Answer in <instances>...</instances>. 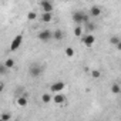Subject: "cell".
<instances>
[{
  "label": "cell",
  "mask_w": 121,
  "mask_h": 121,
  "mask_svg": "<svg viewBox=\"0 0 121 121\" xmlns=\"http://www.w3.org/2000/svg\"><path fill=\"white\" fill-rule=\"evenodd\" d=\"M73 22L76 24H83V23H87L88 22V16L84 13V12H74L73 16H71Z\"/></svg>",
  "instance_id": "obj_1"
},
{
  "label": "cell",
  "mask_w": 121,
  "mask_h": 121,
  "mask_svg": "<svg viewBox=\"0 0 121 121\" xmlns=\"http://www.w3.org/2000/svg\"><path fill=\"white\" fill-rule=\"evenodd\" d=\"M29 73H30V76H31L33 78H37V77L41 76L43 67H41L39 63H33V64H30V67H29Z\"/></svg>",
  "instance_id": "obj_2"
},
{
  "label": "cell",
  "mask_w": 121,
  "mask_h": 121,
  "mask_svg": "<svg viewBox=\"0 0 121 121\" xmlns=\"http://www.w3.org/2000/svg\"><path fill=\"white\" fill-rule=\"evenodd\" d=\"M37 39L40 40V41H43V43H48L51 39H53V31L51 30H41L39 34H37Z\"/></svg>",
  "instance_id": "obj_3"
},
{
  "label": "cell",
  "mask_w": 121,
  "mask_h": 121,
  "mask_svg": "<svg viewBox=\"0 0 121 121\" xmlns=\"http://www.w3.org/2000/svg\"><path fill=\"white\" fill-rule=\"evenodd\" d=\"M22 43H23V34H17V36L13 39L12 44H10V51H16V50H19V47L22 46Z\"/></svg>",
  "instance_id": "obj_4"
},
{
  "label": "cell",
  "mask_w": 121,
  "mask_h": 121,
  "mask_svg": "<svg viewBox=\"0 0 121 121\" xmlns=\"http://www.w3.org/2000/svg\"><path fill=\"white\" fill-rule=\"evenodd\" d=\"M66 88V83L64 81H56V83H53L51 86H50V91L51 93H60V91H63Z\"/></svg>",
  "instance_id": "obj_5"
},
{
  "label": "cell",
  "mask_w": 121,
  "mask_h": 121,
  "mask_svg": "<svg viewBox=\"0 0 121 121\" xmlns=\"http://www.w3.org/2000/svg\"><path fill=\"white\" fill-rule=\"evenodd\" d=\"M81 41H83V44H84V46L91 47V46L94 44V41H95V37H94L91 33H87L86 36H81Z\"/></svg>",
  "instance_id": "obj_6"
},
{
  "label": "cell",
  "mask_w": 121,
  "mask_h": 121,
  "mask_svg": "<svg viewBox=\"0 0 121 121\" xmlns=\"http://www.w3.org/2000/svg\"><path fill=\"white\" fill-rule=\"evenodd\" d=\"M101 13H103V10L100 6H91L90 7V16L91 17H98V16H101Z\"/></svg>",
  "instance_id": "obj_7"
},
{
  "label": "cell",
  "mask_w": 121,
  "mask_h": 121,
  "mask_svg": "<svg viewBox=\"0 0 121 121\" xmlns=\"http://www.w3.org/2000/svg\"><path fill=\"white\" fill-rule=\"evenodd\" d=\"M53 101H54L56 104H63V103L66 101V95L60 94V93H56V95L53 97Z\"/></svg>",
  "instance_id": "obj_8"
},
{
  "label": "cell",
  "mask_w": 121,
  "mask_h": 121,
  "mask_svg": "<svg viewBox=\"0 0 121 121\" xmlns=\"http://www.w3.org/2000/svg\"><path fill=\"white\" fill-rule=\"evenodd\" d=\"M41 9H43V12H53V4L48 2V0H43L41 2Z\"/></svg>",
  "instance_id": "obj_9"
},
{
  "label": "cell",
  "mask_w": 121,
  "mask_h": 121,
  "mask_svg": "<svg viewBox=\"0 0 121 121\" xmlns=\"http://www.w3.org/2000/svg\"><path fill=\"white\" fill-rule=\"evenodd\" d=\"M63 37H64V34H63V30L57 29V30H54V31H53V39H54V40L60 41V40H63Z\"/></svg>",
  "instance_id": "obj_10"
},
{
  "label": "cell",
  "mask_w": 121,
  "mask_h": 121,
  "mask_svg": "<svg viewBox=\"0 0 121 121\" xmlns=\"http://www.w3.org/2000/svg\"><path fill=\"white\" fill-rule=\"evenodd\" d=\"M51 19H53L51 12H43V14H41V22L48 23V22H51Z\"/></svg>",
  "instance_id": "obj_11"
},
{
  "label": "cell",
  "mask_w": 121,
  "mask_h": 121,
  "mask_svg": "<svg viewBox=\"0 0 121 121\" xmlns=\"http://www.w3.org/2000/svg\"><path fill=\"white\" fill-rule=\"evenodd\" d=\"M17 105H19V107H26V105H27V98H26V95H19V97H17Z\"/></svg>",
  "instance_id": "obj_12"
},
{
  "label": "cell",
  "mask_w": 121,
  "mask_h": 121,
  "mask_svg": "<svg viewBox=\"0 0 121 121\" xmlns=\"http://www.w3.org/2000/svg\"><path fill=\"white\" fill-rule=\"evenodd\" d=\"M74 36H77V37L83 36V27H81V24H76V27H74Z\"/></svg>",
  "instance_id": "obj_13"
},
{
  "label": "cell",
  "mask_w": 121,
  "mask_h": 121,
  "mask_svg": "<svg viewBox=\"0 0 121 121\" xmlns=\"http://www.w3.org/2000/svg\"><path fill=\"white\" fill-rule=\"evenodd\" d=\"M86 30H87V33H93V31L95 30V24L87 22V23H86Z\"/></svg>",
  "instance_id": "obj_14"
},
{
  "label": "cell",
  "mask_w": 121,
  "mask_h": 121,
  "mask_svg": "<svg viewBox=\"0 0 121 121\" xmlns=\"http://www.w3.org/2000/svg\"><path fill=\"white\" fill-rule=\"evenodd\" d=\"M111 93H112V94H120V93H121V87H120L118 84H112V87H111Z\"/></svg>",
  "instance_id": "obj_15"
},
{
  "label": "cell",
  "mask_w": 121,
  "mask_h": 121,
  "mask_svg": "<svg viewBox=\"0 0 121 121\" xmlns=\"http://www.w3.org/2000/svg\"><path fill=\"white\" fill-rule=\"evenodd\" d=\"M9 120H12V114L9 112H3L0 115V121H9Z\"/></svg>",
  "instance_id": "obj_16"
},
{
  "label": "cell",
  "mask_w": 121,
  "mask_h": 121,
  "mask_svg": "<svg viewBox=\"0 0 121 121\" xmlns=\"http://www.w3.org/2000/svg\"><path fill=\"white\" fill-rule=\"evenodd\" d=\"M3 64H4L7 69H12V67L14 66V60H13V58H7V60H6V61H4Z\"/></svg>",
  "instance_id": "obj_17"
},
{
  "label": "cell",
  "mask_w": 121,
  "mask_h": 121,
  "mask_svg": "<svg viewBox=\"0 0 121 121\" xmlns=\"http://www.w3.org/2000/svg\"><path fill=\"white\" fill-rule=\"evenodd\" d=\"M36 19H37L36 12H30V13L27 14V20H29V22H33V20H36Z\"/></svg>",
  "instance_id": "obj_18"
},
{
  "label": "cell",
  "mask_w": 121,
  "mask_h": 121,
  "mask_svg": "<svg viewBox=\"0 0 121 121\" xmlns=\"http://www.w3.org/2000/svg\"><path fill=\"white\" fill-rule=\"evenodd\" d=\"M120 40H121V39H120V37H117V36H112V37H111V39H110V43H111V44H112V46H117V44H118V41H120Z\"/></svg>",
  "instance_id": "obj_19"
},
{
  "label": "cell",
  "mask_w": 121,
  "mask_h": 121,
  "mask_svg": "<svg viewBox=\"0 0 121 121\" xmlns=\"http://www.w3.org/2000/svg\"><path fill=\"white\" fill-rule=\"evenodd\" d=\"M51 98H53V97H51L50 94H43V95H41V101H43V103H48V101H51Z\"/></svg>",
  "instance_id": "obj_20"
},
{
  "label": "cell",
  "mask_w": 121,
  "mask_h": 121,
  "mask_svg": "<svg viewBox=\"0 0 121 121\" xmlns=\"http://www.w3.org/2000/svg\"><path fill=\"white\" fill-rule=\"evenodd\" d=\"M66 56H67V57H73V56H74V50H73L71 47H67V48H66Z\"/></svg>",
  "instance_id": "obj_21"
},
{
  "label": "cell",
  "mask_w": 121,
  "mask_h": 121,
  "mask_svg": "<svg viewBox=\"0 0 121 121\" xmlns=\"http://www.w3.org/2000/svg\"><path fill=\"white\" fill-rule=\"evenodd\" d=\"M100 76H101L100 70H93V71H91V77H93V78H100Z\"/></svg>",
  "instance_id": "obj_22"
},
{
  "label": "cell",
  "mask_w": 121,
  "mask_h": 121,
  "mask_svg": "<svg viewBox=\"0 0 121 121\" xmlns=\"http://www.w3.org/2000/svg\"><path fill=\"white\" fill-rule=\"evenodd\" d=\"M6 71H7V67H6L4 64H2V66H0V74L4 76V74H6Z\"/></svg>",
  "instance_id": "obj_23"
},
{
  "label": "cell",
  "mask_w": 121,
  "mask_h": 121,
  "mask_svg": "<svg viewBox=\"0 0 121 121\" xmlns=\"http://www.w3.org/2000/svg\"><path fill=\"white\" fill-rule=\"evenodd\" d=\"M115 47H117V50H118V51H121V40L118 41V44H117Z\"/></svg>",
  "instance_id": "obj_24"
}]
</instances>
